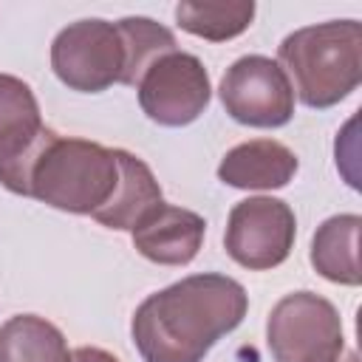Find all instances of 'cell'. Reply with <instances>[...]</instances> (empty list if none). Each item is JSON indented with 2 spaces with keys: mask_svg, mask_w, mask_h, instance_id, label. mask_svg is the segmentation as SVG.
Segmentation results:
<instances>
[{
  "mask_svg": "<svg viewBox=\"0 0 362 362\" xmlns=\"http://www.w3.org/2000/svg\"><path fill=\"white\" fill-rule=\"evenodd\" d=\"M0 362H71V351L54 322L17 314L0 325Z\"/></svg>",
  "mask_w": 362,
  "mask_h": 362,
  "instance_id": "obj_14",
  "label": "cell"
},
{
  "mask_svg": "<svg viewBox=\"0 0 362 362\" xmlns=\"http://www.w3.org/2000/svg\"><path fill=\"white\" fill-rule=\"evenodd\" d=\"M116 158H119L116 189H113L110 201L99 212H93V218L102 226L133 232L164 198H161V187H158L153 170L139 156H133L127 150H116Z\"/></svg>",
  "mask_w": 362,
  "mask_h": 362,
  "instance_id": "obj_12",
  "label": "cell"
},
{
  "mask_svg": "<svg viewBox=\"0 0 362 362\" xmlns=\"http://www.w3.org/2000/svg\"><path fill=\"white\" fill-rule=\"evenodd\" d=\"M221 102L226 113L249 127H283L294 116V90L272 57L249 54L235 59L221 79Z\"/></svg>",
  "mask_w": 362,
  "mask_h": 362,
  "instance_id": "obj_8",
  "label": "cell"
},
{
  "mask_svg": "<svg viewBox=\"0 0 362 362\" xmlns=\"http://www.w3.org/2000/svg\"><path fill=\"white\" fill-rule=\"evenodd\" d=\"M54 136L28 82L0 74V184L8 192L28 195L31 167Z\"/></svg>",
  "mask_w": 362,
  "mask_h": 362,
  "instance_id": "obj_9",
  "label": "cell"
},
{
  "mask_svg": "<svg viewBox=\"0 0 362 362\" xmlns=\"http://www.w3.org/2000/svg\"><path fill=\"white\" fill-rule=\"evenodd\" d=\"M294 235L297 218L291 206L280 198L257 195L232 206L223 246L238 266L249 272H266L286 263L294 246Z\"/></svg>",
  "mask_w": 362,
  "mask_h": 362,
  "instance_id": "obj_6",
  "label": "cell"
},
{
  "mask_svg": "<svg viewBox=\"0 0 362 362\" xmlns=\"http://www.w3.org/2000/svg\"><path fill=\"white\" fill-rule=\"evenodd\" d=\"M277 57L303 105L334 107L359 88L362 25L356 20H328L297 28L280 42Z\"/></svg>",
  "mask_w": 362,
  "mask_h": 362,
  "instance_id": "obj_2",
  "label": "cell"
},
{
  "mask_svg": "<svg viewBox=\"0 0 362 362\" xmlns=\"http://www.w3.org/2000/svg\"><path fill=\"white\" fill-rule=\"evenodd\" d=\"M359 226L362 218L334 215L322 221L311 240V266L331 283L359 286Z\"/></svg>",
  "mask_w": 362,
  "mask_h": 362,
  "instance_id": "obj_13",
  "label": "cell"
},
{
  "mask_svg": "<svg viewBox=\"0 0 362 362\" xmlns=\"http://www.w3.org/2000/svg\"><path fill=\"white\" fill-rule=\"evenodd\" d=\"M119 181L116 150L76 136H54L28 175V198L74 215L99 212Z\"/></svg>",
  "mask_w": 362,
  "mask_h": 362,
  "instance_id": "obj_3",
  "label": "cell"
},
{
  "mask_svg": "<svg viewBox=\"0 0 362 362\" xmlns=\"http://www.w3.org/2000/svg\"><path fill=\"white\" fill-rule=\"evenodd\" d=\"M339 362H359V356H356V351H348V354H345Z\"/></svg>",
  "mask_w": 362,
  "mask_h": 362,
  "instance_id": "obj_18",
  "label": "cell"
},
{
  "mask_svg": "<svg viewBox=\"0 0 362 362\" xmlns=\"http://www.w3.org/2000/svg\"><path fill=\"white\" fill-rule=\"evenodd\" d=\"M71 362H119L113 354H107L105 348H90V345H82L71 354Z\"/></svg>",
  "mask_w": 362,
  "mask_h": 362,
  "instance_id": "obj_17",
  "label": "cell"
},
{
  "mask_svg": "<svg viewBox=\"0 0 362 362\" xmlns=\"http://www.w3.org/2000/svg\"><path fill=\"white\" fill-rule=\"evenodd\" d=\"M249 308L246 288L226 274H189L150 294L133 314L130 334L144 362H204Z\"/></svg>",
  "mask_w": 362,
  "mask_h": 362,
  "instance_id": "obj_1",
  "label": "cell"
},
{
  "mask_svg": "<svg viewBox=\"0 0 362 362\" xmlns=\"http://www.w3.org/2000/svg\"><path fill=\"white\" fill-rule=\"evenodd\" d=\"M266 342L274 362H339L345 348L339 311L314 291H291L272 308Z\"/></svg>",
  "mask_w": 362,
  "mask_h": 362,
  "instance_id": "obj_4",
  "label": "cell"
},
{
  "mask_svg": "<svg viewBox=\"0 0 362 362\" xmlns=\"http://www.w3.org/2000/svg\"><path fill=\"white\" fill-rule=\"evenodd\" d=\"M144 116L164 127H184L195 122L212 96L209 74L195 54L170 51L158 57L136 82Z\"/></svg>",
  "mask_w": 362,
  "mask_h": 362,
  "instance_id": "obj_7",
  "label": "cell"
},
{
  "mask_svg": "<svg viewBox=\"0 0 362 362\" xmlns=\"http://www.w3.org/2000/svg\"><path fill=\"white\" fill-rule=\"evenodd\" d=\"M175 20L187 34L226 42L252 25L255 3H178Z\"/></svg>",
  "mask_w": 362,
  "mask_h": 362,
  "instance_id": "obj_15",
  "label": "cell"
},
{
  "mask_svg": "<svg viewBox=\"0 0 362 362\" xmlns=\"http://www.w3.org/2000/svg\"><path fill=\"white\" fill-rule=\"evenodd\" d=\"M130 235L141 257L158 266H187L204 243L206 221L192 209L161 201Z\"/></svg>",
  "mask_w": 362,
  "mask_h": 362,
  "instance_id": "obj_10",
  "label": "cell"
},
{
  "mask_svg": "<svg viewBox=\"0 0 362 362\" xmlns=\"http://www.w3.org/2000/svg\"><path fill=\"white\" fill-rule=\"evenodd\" d=\"M51 68L62 85L79 93H99L124 74V45L116 23L90 17L65 25L51 42Z\"/></svg>",
  "mask_w": 362,
  "mask_h": 362,
  "instance_id": "obj_5",
  "label": "cell"
},
{
  "mask_svg": "<svg viewBox=\"0 0 362 362\" xmlns=\"http://www.w3.org/2000/svg\"><path fill=\"white\" fill-rule=\"evenodd\" d=\"M300 161L294 150L274 139H252L235 144L218 164V178L235 189H280L286 187Z\"/></svg>",
  "mask_w": 362,
  "mask_h": 362,
  "instance_id": "obj_11",
  "label": "cell"
},
{
  "mask_svg": "<svg viewBox=\"0 0 362 362\" xmlns=\"http://www.w3.org/2000/svg\"><path fill=\"white\" fill-rule=\"evenodd\" d=\"M124 45V74L122 85H136L141 74L164 54L175 51V37L170 28L150 17H124L116 23Z\"/></svg>",
  "mask_w": 362,
  "mask_h": 362,
  "instance_id": "obj_16",
  "label": "cell"
}]
</instances>
